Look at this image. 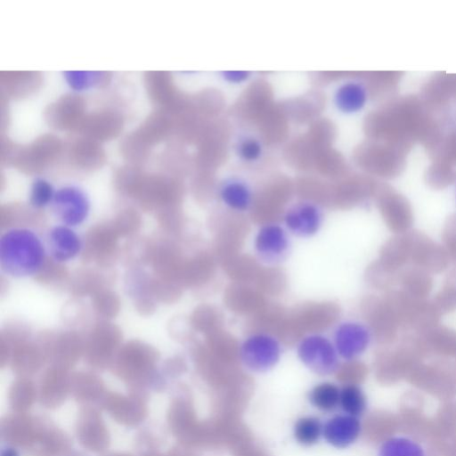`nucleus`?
Listing matches in <instances>:
<instances>
[{"label":"nucleus","mask_w":456,"mask_h":456,"mask_svg":"<svg viewBox=\"0 0 456 456\" xmlns=\"http://www.w3.org/2000/svg\"><path fill=\"white\" fill-rule=\"evenodd\" d=\"M45 257L44 243L28 229L9 230L0 239V265L12 277L35 274L42 267Z\"/></svg>","instance_id":"1"},{"label":"nucleus","mask_w":456,"mask_h":456,"mask_svg":"<svg viewBox=\"0 0 456 456\" xmlns=\"http://www.w3.org/2000/svg\"><path fill=\"white\" fill-rule=\"evenodd\" d=\"M297 356L311 371L328 376L337 371L339 355L333 341L321 334H310L300 340Z\"/></svg>","instance_id":"2"},{"label":"nucleus","mask_w":456,"mask_h":456,"mask_svg":"<svg viewBox=\"0 0 456 456\" xmlns=\"http://www.w3.org/2000/svg\"><path fill=\"white\" fill-rule=\"evenodd\" d=\"M281 354L280 342L272 335L255 333L248 337L240 348L242 364L250 371L262 373L272 370Z\"/></svg>","instance_id":"3"},{"label":"nucleus","mask_w":456,"mask_h":456,"mask_svg":"<svg viewBox=\"0 0 456 456\" xmlns=\"http://www.w3.org/2000/svg\"><path fill=\"white\" fill-rule=\"evenodd\" d=\"M101 404L116 422L126 427L137 426L147 414L145 400L137 393L124 395L109 392L105 394Z\"/></svg>","instance_id":"4"},{"label":"nucleus","mask_w":456,"mask_h":456,"mask_svg":"<svg viewBox=\"0 0 456 456\" xmlns=\"http://www.w3.org/2000/svg\"><path fill=\"white\" fill-rule=\"evenodd\" d=\"M79 444L93 452H102L110 444V433L101 413L92 405L81 409L76 425Z\"/></svg>","instance_id":"5"},{"label":"nucleus","mask_w":456,"mask_h":456,"mask_svg":"<svg viewBox=\"0 0 456 456\" xmlns=\"http://www.w3.org/2000/svg\"><path fill=\"white\" fill-rule=\"evenodd\" d=\"M52 204L55 216L69 227L82 224L90 210L86 193L73 186L63 187L55 191Z\"/></svg>","instance_id":"6"},{"label":"nucleus","mask_w":456,"mask_h":456,"mask_svg":"<svg viewBox=\"0 0 456 456\" xmlns=\"http://www.w3.org/2000/svg\"><path fill=\"white\" fill-rule=\"evenodd\" d=\"M289 246L287 229L274 223L260 227L254 241L259 258L272 264L283 260L289 253Z\"/></svg>","instance_id":"7"},{"label":"nucleus","mask_w":456,"mask_h":456,"mask_svg":"<svg viewBox=\"0 0 456 456\" xmlns=\"http://www.w3.org/2000/svg\"><path fill=\"white\" fill-rule=\"evenodd\" d=\"M323 212L319 205L310 200L296 202L286 211L284 224L287 231L298 237L315 234L323 223Z\"/></svg>","instance_id":"8"},{"label":"nucleus","mask_w":456,"mask_h":456,"mask_svg":"<svg viewBox=\"0 0 456 456\" xmlns=\"http://www.w3.org/2000/svg\"><path fill=\"white\" fill-rule=\"evenodd\" d=\"M370 342L369 329L357 322H345L337 327L333 344L340 358L352 361L362 355Z\"/></svg>","instance_id":"9"},{"label":"nucleus","mask_w":456,"mask_h":456,"mask_svg":"<svg viewBox=\"0 0 456 456\" xmlns=\"http://www.w3.org/2000/svg\"><path fill=\"white\" fill-rule=\"evenodd\" d=\"M69 449L70 441L62 430L51 422L37 418L36 436L25 450L28 456H62Z\"/></svg>","instance_id":"10"},{"label":"nucleus","mask_w":456,"mask_h":456,"mask_svg":"<svg viewBox=\"0 0 456 456\" xmlns=\"http://www.w3.org/2000/svg\"><path fill=\"white\" fill-rule=\"evenodd\" d=\"M361 431L360 418L339 412L323 421L322 437L334 448L345 449L356 442Z\"/></svg>","instance_id":"11"},{"label":"nucleus","mask_w":456,"mask_h":456,"mask_svg":"<svg viewBox=\"0 0 456 456\" xmlns=\"http://www.w3.org/2000/svg\"><path fill=\"white\" fill-rule=\"evenodd\" d=\"M37 426V418L26 412L8 414L1 420V437L7 444L26 450L34 440Z\"/></svg>","instance_id":"12"},{"label":"nucleus","mask_w":456,"mask_h":456,"mask_svg":"<svg viewBox=\"0 0 456 456\" xmlns=\"http://www.w3.org/2000/svg\"><path fill=\"white\" fill-rule=\"evenodd\" d=\"M368 95L367 87L362 82L346 80L333 91L332 104L340 114L354 115L365 107Z\"/></svg>","instance_id":"13"},{"label":"nucleus","mask_w":456,"mask_h":456,"mask_svg":"<svg viewBox=\"0 0 456 456\" xmlns=\"http://www.w3.org/2000/svg\"><path fill=\"white\" fill-rule=\"evenodd\" d=\"M221 201L230 209L244 212L253 203V190L249 183L240 176H230L224 179L218 190Z\"/></svg>","instance_id":"14"},{"label":"nucleus","mask_w":456,"mask_h":456,"mask_svg":"<svg viewBox=\"0 0 456 456\" xmlns=\"http://www.w3.org/2000/svg\"><path fill=\"white\" fill-rule=\"evenodd\" d=\"M47 247L54 260L64 262L73 259L80 252L82 244L77 234L63 224L49 232Z\"/></svg>","instance_id":"15"},{"label":"nucleus","mask_w":456,"mask_h":456,"mask_svg":"<svg viewBox=\"0 0 456 456\" xmlns=\"http://www.w3.org/2000/svg\"><path fill=\"white\" fill-rule=\"evenodd\" d=\"M69 391V382L63 373L52 371L41 382L38 399L46 408H56L66 399Z\"/></svg>","instance_id":"16"},{"label":"nucleus","mask_w":456,"mask_h":456,"mask_svg":"<svg viewBox=\"0 0 456 456\" xmlns=\"http://www.w3.org/2000/svg\"><path fill=\"white\" fill-rule=\"evenodd\" d=\"M73 397L86 405L100 401L105 395L104 387L100 379L89 375H77L69 382Z\"/></svg>","instance_id":"17"},{"label":"nucleus","mask_w":456,"mask_h":456,"mask_svg":"<svg viewBox=\"0 0 456 456\" xmlns=\"http://www.w3.org/2000/svg\"><path fill=\"white\" fill-rule=\"evenodd\" d=\"M340 387L331 382L315 385L308 393L310 404L322 412H332L339 406Z\"/></svg>","instance_id":"18"},{"label":"nucleus","mask_w":456,"mask_h":456,"mask_svg":"<svg viewBox=\"0 0 456 456\" xmlns=\"http://www.w3.org/2000/svg\"><path fill=\"white\" fill-rule=\"evenodd\" d=\"M377 456H427L423 447L415 440L404 436L386 439L379 447Z\"/></svg>","instance_id":"19"},{"label":"nucleus","mask_w":456,"mask_h":456,"mask_svg":"<svg viewBox=\"0 0 456 456\" xmlns=\"http://www.w3.org/2000/svg\"><path fill=\"white\" fill-rule=\"evenodd\" d=\"M342 412L361 418L367 409V397L356 384H346L340 387L339 406Z\"/></svg>","instance_id":"20"},{"label":"nucleus","mask_w":456,"mask_h":456,"mask_svg":"<svg viewBox=\"0 0 456 456\" xmlns=\"http://www.w3.org/2000/svg\"><path fill=\"white\" fill-rule=\"evenodd\" d=\"M323 422L315 416H304L293 426L295 440L302 446H313L322 437Z\"/></svg>","instance_id":"21"},{"label":"nucleus","mask_w":456,"mask_h":456,"mask_svg":"<svg viewBox=\"0 0 456 456\" xmlns=\"http://www.w3.org/2000/svg\"><path fill=\"white\" fill-rule=\"evenodd\" d=\"M36 396L32 382L28 379H20L10 388L9 403L15 412H26L31 407Z\"/></svg>","instance_id":"22"},{"label":"nucleus","mask_w":456,"mask_h":456,"mask_svg":"<svg viewBox=\"0 0 456 456\" xmlns=\"http://www.w3.org/2000/svg\"><path fill=\"white\" fill-rule=\"evenodd\" d=\"M234 151L237 158L241 161L254 164L263 158L265 148L263 142L256 135L244 134L236 140Z\"/></svg>","instance_id":"23"},{"label":"nucleus","mask_w":456,"mask_h":456,"mask_svg":"<svg viewBox=\"0 0 456 456\" xmlns=\"http://www.w3.org/2000/svg\"><path fill=\"white\" fill-rule=\"evenodd\" d=\"M55 191L45 180L38 179L32 184L30 202L36 208H43L52 203Z\"/></svg>","instance_id":"24"},{"label":"nucleus","mask_w":456,"mask_h":456,"mask_svg":"<svg viewBox=\"0 0 456 456\" xmlns=\"http://www.w3.org/2000/svg\"><path fill=\"white\" fill-rule=\"evenodd\" d=\"M99 72L93 71H67L64 73L69 86L77 91L87 89L99 79Z\"/></svg>","instance_id":"25"},{"label":"nucleus","mask_w":456,"mask_h":456,"mask_svg":"<svg viewBox=\"0 0 456 456\" xmlns=\"http://www.w3.org/2000/svg\"><path fill=\"white\" fill-rule=\"evenodd\" d=\"M252 73L245 70H225L220 72L222 80L229 85L239 86L250 79Z\"/></svg>","instance_id":"26"},{"label":"nucleus","mask_w":456,"mask_h":456,"mask_svg":"<svg viewBox=\"0 0 456 456\" xmlns=\"http://www.w3.org/2000/svg\"><path fill=\"white\" fill-rule=\"evenodd\" d=\"M1 456H19V454L14 448L9 447L2 452Z\"/></svg>","instance_id":"27"},{"label":"nucleus","mask_w":456,"mask_h":456,"mask_svg":"<svg viewBox=\"0 0 456 456\" xmlns=\"http://www.w3.org/2000/svg\"><path fill=\"white\" fill-rule=\"evenodd\" d=\"M142 456H169L167 454H164L159 451L149 450L145 452Z\"/></svg>","instance_id":"28"},{"label":"nucleus","mask_w":456,"mask_h":456,"mask_svg":"<svg viewBox=\"0 0 456 456\" xmlns=\"http://www.w3.org/2000/svg\"><path fill=\"white\" fill-rule=\"evenodd\" d=\"M102 456H133V455L130 453H126V452H110V453L104 454Z\"/></svg>","instance_id":"29"}]
</instances>
